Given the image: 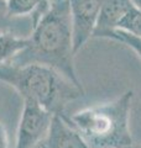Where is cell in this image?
<instances>
[{"label": "cell", "instance_id": "cell-11", "mask_svg": "<svg viewBox=\"0 0 141 148\" xmlns=\"http://www.w3.org/2000/svg\"><path fill=\"white\" fill-rule=\"evenodd\" d=\"M116 30L125 31L130 35L141 38V12L134 6L120 21Z\"/></svg>", "mask_w": 141, "mask_h": 148}, {"label": "cell", "instance_id": "cell-2", "mask_svg": "<svg viewBox=\"0 0 141 148\" xmlns=\"http://www.w3.org/2000/svg\"><path fill=\"white\" fill-rule=\"evenodd\" d=\"M0 82L12 86L22 100L35 101L52 115H63L68 103L84 95L58 72L41 64H1Z\"/></svg>", "mask_w": 141, "mask_h": 148}, {"label": "cell", "instance_id": "cell-8", "mask_svg": "<svg viewBox=\"0 0 141 148\" xmlns=\"http://www.w3.org/2000/svg\"><path fill=\"white\" fill-rule=\"evenodd\" d=\"M29 37H21L11 31L0 32V66L11 59L27 47Z\"/></svg>", "mask_w": 141, "mask_h": 148}, {"label": "cell", "instance_id": "cell-17", "mask_svg": "<svg viewBox=\"0 0 141 148\" xmlns=\"http://www.w3.org/2000/svg\"><path fill=\"white\" fill-rule=\"evenodd\" d=\"M4 1H9V0H4Z\"/></svg>", "mask_w": 141, "mask_h": 148}, {"label": "cell", "instance_id": "cell-14", "mask_svg": "<svg viewBox=\"0 0 141 148\" xmlns=\"http://www.w3.org/2000/svg\"><path fill=\"white\" fill-rule=\"evenodd\" d=\"M131 3H133L134 6L141 12V0H131Z\"/></svg>", "mask_w": 141, "mask_h": 148}, {"label": "cell", "instance_id": "cell-4", "mask_svg": "<svg viewBox=\"0 0 141 148\" xmlns=\"http://www.w3.org/2000/svg\"><path fill=\"white\" fill-rule=\"evenodd\" d=\"M53 115L32 100H24L15 148H34L46 138Z\"/></svg>", "mask_w": 141, "mask_h": 148}, {"label": "cell", "instance_id": "cell-10", "mask_svg": "<svg viewBox=\"0 0 141 148\" xmlns=\"http://www.w3.org/2000/svg\"><path fill=\"white\" fill-rule=\"evenodd\" d=\"M100 38L113 40V41H116V42H120L125 46H128V47H130L141 58V38L140 37H135L121 30H114V31L104 34Z\"/></svg>", "mask_w": 141, "mask_h": 148}, {"label": "cell", "instance_id": "cell-13", "mask_svg": "<svg viewBox=\"0 0 141 148\" xmlns=\"http://www.w3.org/2000/svg\"><path fill=\"white\" fill-rule=\"evenodd\" d=\"M9 138H8V132L5 126L0 122V148H8Z\"/></svg>", "mask_w": 141, "mask_h": 148}, {"label": "cell", "instance_id": "cell-5", "mask_svg": "<svg viewBox=\"0 0 141 148\" xmlns=\"http://www.w3.org/2000/svg\"><path fill=\"white\" fill-rule=\"evenodd\" d=\"M73 30V47L78 52L93 37L103 0H68Z\"/></svg>", "mask_w": 141, "mask_h": 148}, {"label": "cell", "instance_id": "cell-15", "mask_svg": "<svg viewBox=\"0 0 141 148\" xmlns=\"http://www.w3.org/2000/svg\"><path fill=\"white\" fill-rule=\"evenodd\" d=\"M126 148H141V146H139V145H131V146H129V147H126Z\"/></svg>", "mask_w": 141, "mask_h": 148}, {"label": "cell", "instance_id": "cell-7", "mask_svg": "<svg viewBox=\"0 0 141 148\" xmlns=\"http://www.w3.org/2000/svg\"><path fill=\"white\" fill-rule=\"evenodd\" d=\"M134 8L131 0H103L100 14L92 38H100L106 32L118 29L120 21Z\"/></svg>", "mask_w": 141, "mask_h": 148}, {"label": "cell", "instance_id": "cell-3", "mask_svg": "<svg viewBox=\"0 0 141 148\" xmlns=\"http://www.w3.org/2000/svg\"><path fill=\"white\" fill-rule=\"evenodd\" d=\"M134 91L118 99L67 116L89 148H126L134 145L130 132V111Z\"/></svg>", "mask_w": 141, "mask_h": 148}, {"label": "cell", "instance_id": "cell-1", "mask_svg": "<svg viewBox=\"0 0 141 148\" xmlns=\"http://www.w3.org/2000/svg\"><path fill=\"white\" fill-rule=\"evenodd\" d=\"M73 30L68 0H51V6L34 26L27 47L9 64H41L55 69L74 86L84 91L74 68Z\"/></svg>", "mask_w": 141, "mask_h": 148}, {"label": "cell", "instance_id": "cell-12", "mask_svg": "<svg viewBox=\"0 0 141 148\" xmlns=\"http://www.w3.org/2000/svg\"><path fill=\"white\" fill-rule=\"evenodd\" d=\"M12 16L9 14L8 4L4 0H0V32L8 31V27L11 22Z\"/></svg>", "mask_w": 141, "mask_h": 148}, {"label": "cell", "instance_id": "cell-6", "mask_svg": "<svg viewBox=\"0 0 141 148\" xmlns=\"http://www.w3.org/2000/svg\"><path fill=\"white\" fill-rule=\"evenodd\" d=\"M42 146L45 148H89L81 133L70 125L66 114L53 115Z\"/></svg>", "mask_w": 141, "mask_h": 148}, {"label": "cell", "instance_id": "cell-9", "mask_svg": "<svg viewBox=\"0 0 141 148\" xmlns=\"http://www.w3.org/2000/svg\"><path fill=\"white\" fill-rule=\"evenodd\" d=\"M51 0H9L8 10L12 17L32 15L37 9L50 3Z\"/></svg>", "mask_w": 141, "mask_h": 148}, {"label": "cell", "instance_id": "cell-16", "mask_svg": "<svg viewBox=\"0 0 141 148\" xmlns=\"http://www.w3.org/2000/svg\"><path fill=\"white\" fill-rule=\"evenodd\" d=\"M56 1H63V0H56Z\"/></svg>", "mask_w": 141, "mask_h": 148}]
</instances>
